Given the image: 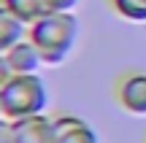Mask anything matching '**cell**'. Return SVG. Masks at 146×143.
I'll use <instances>...</instances> for the list:
<instances>
[{
    "label": "cell",
    "mask_w": 146,
    "mask_h": 143,
    "mask_svg": "<svg viewBox=\"0 0 146 143\" xmlns=\"http://www.w3.org/2000/svg\"><path fill=\"white\" fill-rule=\"evenodd\" d=\"M0 143H11V122L0 116Z\"/></svg>",
    "instance_id": "12"
},
{
    "label": "cell",
    "mask_w": 146,
    "mask_h": 143,
    "mask_svg": "<svg viewBox=\"0 0 146 143\" xmlns=\"http://www.w3.org/2000/svg\"><path fill=\"white\" fill-rule=\"evenodd\" d=\"M116 100L133 116H146V73L143 70H133V73L122 76L116 84Z\"/></svg>",
    "instance_id": "3"
},
{
    "label": "cell",
    "mask_w": 146,
    "mask_h": 143,
    "mask_svg": "<svg viewBox=\"0 0 146 143\" xmlns=\"http://www.w3.org/2000/svg\"><path fill=\"white\" fill-rule=\"evenodd\" d=\"M5 59H8V68L14 76H35L43 68V59H41V54L33 46L30 38H22L19 43H14L5 51Z\"/></svg>",
    "instance_id": "6"
},
{
    "label": "cell",
    "mask_w": 146,
    "mask_h": 143,
    "mask_svg": "<svg viewBox=\"0 0 146 143\" xmlns=\"http://www.w3.org/2000/svg\"><path fill=\"white\" fill-rule=\"evenodd\" d=\"M116 16H122L125 22H135L143 24L146 22V0H108Z\"/></svg>",
    "instance_id": "8"
},
{
    "label": "cell",
    "mask_w": 146,
    "mask_h": 143,
    "mask_svg": "<svg viewBox=\"0 0 146 143\" xmlns=\"http://www.w3.org/2000/svg\"><path fill=\"white\" fill-rule=\"evenodd\" d=\"M11 76L14 73H11V68H8V59H5V54H0V86H3Z\"/></svg>",
    "instance_id": "11"
},
{
    "label": "cell",
    "mask_w": 146,
    "mask_h": 143,
    "mask_svg": "<svg viewBox=\"0 0 146 143\" xmlns=\"http://www.w3.org/2000/svg\"><path fill=\"white\" fill-rule=\"evenodd\" d=\"M54 124V143H100L95 127L76 113H60L52 119Z\"/></svg>",
    "instance_id": "4"
},
{
    "label": "cell",
    "mask_w": 146,
    "mask_h": 143,
    "mask_svg": "<svg viewBox=\"0 0 146 143\" xmlns=\"http://www.w3.org/2000/svg\"><path fill=\"white\" fill-rule=\"evenodd\" d=\"M11 143H54V124L46 113L11 122Z\"/></svg>",
    "instance_id": "5"
},
{
    "label": "cell",
    "mask_w": 146,
    "mask_h": 143,
    "mask_svg": "<svg viewBox=\"0 0 146 143\" xmlns=\"http://www.w3.org/2000/svg\"><path fill=\"white\" fill-rule=\"evenodd\" d=\"M22 38H27V24L22 19H16V16L0 3V54H5L14 43H19Z\"/></svg>",
    "instance_id": "7"
},
{
    "label": "cell",
    "mask_w": 146,
    "mask_h": 143,
    "mask_svg": "<svg viewBox=\"0 0 146 143\" xmlns=\"http://www.w3.org/2000/svg\"><path fill=\"white\" fill-rule=\"evenodd\" d=\"M49 105V89L41 76H11L0 86V116L16 122L27 116H41Z\"/></svg>",
    "instance_id": "2"
},
{
    "label": "cell",
    "mask_w": 146,
    "mask_h": 143,
    "mask_svg": "<svg viewBox=\"0 0 146 143\" xmlns=\"http://www.w3.org/2000/svg\"><path fill=\"white\" fill-rule=\"evenodd\" d=\"M43 14H70L78 5V0H38Z\"/></svg>",
    "instance_id": "10"
},
{
    "label": "cell",
    "mask_w": 146,
    "mask_h": 143,
    "mask_svg": "<svg viewBox=\"0 0 146 143\" xmlns=\"http://www.w3.org/2000/svg\"><path fill=\"white\" fill-rule=\"evenodd\" d=\"M16 19H22L25 24H33L35 19H41L43 11H41V3L38 0H0Z\"/></svg>",
    "instance_id": "9"
},
{
    "label": "cell",
    "mask_w": 146,
    "mask_h": 143,
    "mask_svg": "<svg viewBox=\"0 0 146 143\" xmlns=\"http://www.w3.org/2000/svg\"><path fill=\"white\" fill-rule=\"evenodd\" d=\"M78 16L73 14H43L33 24H27V38L38 49L43 65H62L78 43Z\"/></svg>",
    "instance_id": "1"
}]
</instances>
